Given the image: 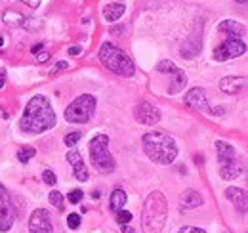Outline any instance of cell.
<instances>
[{"label": "cell", "instance_id": "6da1fadb", "mask_svg": "<svg viewBox=\"0 0 248 233\" xmlns=\"http://www.w3.org/2000/svg\"><path fill=\"white\" fill-rule=\"evenodd\" d=\"M19 126L23 132L29 134H40L56 126V113L46 96H34L29 100L19 120Z\"/></svg>", "mask_w": 248, "mask_h": 233}, {"label": "cell", "instance_id": "7a4b0ae2", "mask_svg": "<svg viewBox=\"0 0 248 233\" xmlns=\"http://www.w3.org/2000/svg\"><path fill=\"white\" fill-rule=\"evenodd\" d=\"M141 144H143L145 155L156 165H170L178 157V144L166 132H160V130L147 132Z\"/></svg>", "mask_w": 248, "mask_h": 233}, {"label": "cell", "instance_id": "3957f363", "mask_svg": "<svg viewBox=\"0 0 248 233\" xmlns=\"http://www.w3.org/2000/svg\"><path fill=\"white\" fill-rule=\"evenodd\" d=\"M168 216L166 197L160 191H153L147 195L143 210H141V230L143 233H160L164 230Z\"/></svg>", "mask_w": 248, "mask_h": 233}, {"label": "cell", "instance_id": "277c9868", "mask_svg": "<svg viewBox=\"0 0 248 233\" xmlns=\"http://www.w3.org/2000/svg\"><path fill=\"white\" fill-rule=\"evenodd\" d=\"M99 61L109 69L113 71L115 75H121V77H134V61L124 54L121 48H117L115 44L111 42H103L101 48H99Z\"/></svg>", "mask_w": 248, "mask_h": 233}, {"label": "cell", "instance_id": "5b68a950", "mask_svg": "<svg viewBox=\"0 0 248 233\" xmlns=\"http://www.w3.org/2000/svg\"><path fill=\"white\" fill-rule=\"evenodd\" d=\"M90 161L92 165L103 174H109L115 170L117 163L113 155L109 153V138L105 134H97L90 142Z\"/></svg>", "mask_w": 248, "mask_h": 233}, {"label": "cell", "instance_id": "8992f818", "mask_svg": "<svg viewBox=\"0 0 248 233\" xmlns=\"http://www.w3.org/2000/svg\"><path fill=\"white\" fill-rule=\"evenodd\" d=\"M93 111H95V98L90 94H82L65 109V120L84 124L92 118Z\"/></svg>", "mask_w": 248, "mask_h": 233}, {"label": "cell", "instance_id": "52a82bcc", "mask_svg": "<svg viewBox=\"0 0 248 233\" xmlns=\"http://www.w3.org/2000/svg\"><path fill=\"white\" fill-rule=\"evenodd\" d=\"M14 218H16V210H14V203H12V195L0 183V232H10L14 226Z\"/></svg>", "mask_w": 248, "mask_h": 233}, {"label": "cell", "instance_id": "ba28073f", "mask_svg": "<svg viewBox=\"0 0 248 233\" xmlns=\"http://www.w3.org/2000/svg\"><path fill=\"white\" fill-rule=\"evenodd\" d=\"M245 52H247V44L241 38H229L214 50V59L216 61H227V59L243 56Z\"/></svg>", "mask_w": 248, "mask_h": 233}, {"label": "cell", "instance_id": "9c48e42d", "mask_svg": "<svg viewBox=\"0 0 248 233\" xmlns=\"http://www.w3.org/2000/svg\"><path fill=\"white\" fill-rule=\"evenodd\" d=\"M29 232L31 233H54L50 212L44 208H36L29 218Z\"/></svg>", "mask_w": 248, "mask_h": 233}, {"label": "cell", "instance_id": "30bf717a", "mask_svg": "<svg viewBox=\"0 0 248 233\" xmlns=\"http://www.w3.org/2000/svg\"><path fill=\"white\" fill-rule=\"evenodd\" d=\"M186 103L195 109V111H202V113H212L210 109V103H208V98H206V92L202 88L195 86L187 92L186 96Z\"/></svg>", "mask_w": 248, "mask_h": 233}, {"label": "cell", "instance_id": "8fae6325", "mask_svg": "<svg viewBox=\"0 0 248 233\" xmlns=\"http://www.w3.org/2000/svg\"><path fill=\"white\" fill-rule=\"evenodd\" d=\"M134 116H136V120H138L140 124L153 126V124H156V122L160 120V111L156 109L155 105L143 101V103H140V105L134 109Z\"/></svg>", "mask_w": 248, "mask_h": 233}, {"label": "cell", "instance_id": "7c38bea8", "mask_svg": "<svg viewBox=\"0 0 248 233\" xmlns=\"http://www.w3.org/2000/svg\"><path fill=\"white\" fill-rule=\"evenodd\" d=\"M248 88V81L243 77H223L219 81V90L229 94V96H237L241 92H245Z\"/></svg>", "mask_w": 248, "mask_h": 233}, {"label": "cell", "instance_id": "4fadbf2b", "mask_svg": "<svg viewBox=\"0 0 248 233\" xmlns=\"http://www.w3.org/2000/svg\"><path fill=\"white\" fill-rule=\"evenodd\" d=\"M225 197L233 203V206L239 212H248V191L241 189V187H227Z\"/></svg>", "mask_w": 248, "mask_h": 233}, {"label": "cell", "instance_id": "5bb4252c", "mask_svg": "<svg viewBox=\"0 0 248 233\" xmlns=\"http://www.w3.org/2000/svg\"><path fill=\"white\" fill-rule=\"evenodd\" d=\"M245 166H247L245 161H241V159H233V161H229V163L219 165V176H221L223 180H235L237 176L245 170Z\"/></svg>", "mask_w": 248, "mask_h": 233}, {"label": "cell", "instance_id": "9a60e30c", "mask_svg": "<svg viewBox=\"0 0 248 233\" xmlns=\"http://www.w3.org/2000/svg\"><path fill=\"white\" fill-rule=\"evenodd\" d=\"M67 161L73 165V168H75V178H77L78 182H86V180H88V168H86V165H84V161H82V157H80L78 151H69V153H67Z\"/></svg>", "mask_w": 248, "mask_h": 233}, {"label": "cell", "instance_id": "2e32d148", "mask_svg": "<svg viewBox=\"0 0 248 233\" xmlns=\"http://www.w3.org/2000/svg\"><path fill=\"white\" fill-rule=\"evenodd\" d=\"M201 204H202V197H201V193L195 191V189H186V191L180 195V208H182V210H193V208H197V206H201Z\"/></svg>", "mask_w": 248, "mask_h": 233}, {"label": "cell", "instance_id": "e0dca14e", "mask_svg": "<svg viewBox=\"0 0 248 233\" xmlns=\"http://www.w3.org/2000/svg\"><path fill=\"white\" fill-rule=\"evenodd\" d=\"M217 29L221 31V33H225V34H229L231 38H241L243 34H247V27H245L243 23L235 21V19H225V21H221V23L217 25Z\"/></svg>", "mask_w": 248, "mask_h": 233}, {"label": "cell", "instance_id": "ac0fdd59", "mask_svg": "<svg viewBox=\"0 0 248 233\" xmlns=\"http://www.w3.org/2000/svg\"><path fill=\"white\" fill-rule=\"evenodd\" d=\"M216 151H217V161H219V165L237 159L235 147L231 146V144H227V142H223V140H217L216 142Z\"/></svg>", "mask_w": 248, "mask_h": 233}, {"label": "cell", "instance_id": "d6986e66", "mask_svg": "<svg viewBox=\"0 0 248 233\" xmlns=\"http://www.w3.org/2000/svg\"><path fill=\"white\" fill-rule=\"evenodd\" d=\"M126 12V6L124 4H119V2H115V4H107L105 8H103V17L107 19V21H117V19H121L123 17V14Z\"/></svg>", "mask_w": 248, "mask_h": 233}, {"label": "cell", "instance_id": "ffe728a7", "mask_svg": "<svg viewBox=\"0 0 248 233\" xmlns=\"http://www.w3.org/2000/svg\"><path fill=\"white\" fill-rule=\"evenodd\" d=\"M126 204V193H124L123 189H115L113 193H111V210L113 212H119V210H123V206Z\"/></svg>", "mask_w": 248, "mask_h": 233}, {"label": "cell", "instance_id": "44dd1931", "mask_svg": "<svg viewBox=\"0 0 248 233\" xmlns=\"http://www.w3.org/2000/svg\"><path fill=\"white\" fill-rule=\"evenodd\" d=\"M187 84V77L184 71H178L176 75H174V81H172V84L168 86V94H178L182 88Z\"/></svg>", "mask_w": 248, "mask_h": 233}, {"label": "cell", "instance_id": "7402d4cb", "mask_svg": "<svg viewBox=\"0 0 248 233\" xmlns=\"http://www.w3.org/2000/svg\"><path fill=\"white\" fill-rule=\"evenodd\" d=\"M156 71L158 73H168V75H176L180 69H178V65H174L170 59H164V61H160L158 65H156Z\"/></svg>", "mask_w": 248, "mask_h": 233}, {"label": "cell", "instance_id": "603a6c76", "mask_svg": "<svg viewBox=\"0 0 248 233\" xmlns=\"http://www.w3.org/2000/svg\"><path fill=\"white\" fill-rule=\"evenodd\" d=\"M34 155H36V149L31 146H23L19 151H17V159H19L21 163H29Z\"/></svg>", "mask_w": 248, "mask_h": 233}, {"label": "cell", "instance_id": "cb8c5ba5", "mask_svg": "<svg viewBox=\"0 0 248 233\" xmlns=\"http://www.w3.org/2000/svg\"><path fill=\"white\" fill-rule=\"evenodd\" d=\"M48 199H50V203L54 204L58 210H63V195L60 193V191H52Z\"/></svg>", "mask_w": 248, "mask_h": 233}, {"label": "cell", "instance_id": "d4e9b609", "mask_svg": "<svg viewBox=\"0 0 248 233\" xmlns=\"http://www.w3.org/2000/svg\"><path fill=\"white\" fill-rule=\"evenodd\" d=\"M130 220H132V212H128V210H119V212H117V222H119L121 226L130 224Z\"/></svg>", "mask_w": 248, "mask_h": 233}, {"label": "cell", "instance_id": "484cf974", "mask_svg": "<svg viewBox=\"0 0 248 233\" xmlns=\"http://www.w3.org/2000/svg\"><path fill=\"white\" fill-rule=\"evenodd\" d=\"M67 201L73 204L80 203V201H82V189H73V191L67 195Z\"/></svg>", "mask_w": 248, "mask_h": 233}, {"label": "cell", "instance_id": "4316f807", "mask_svg": "<svg viewBox=\"0 0 248 233\" xmlns=\"http://www.w3.org/2000/svg\"><path fill=\"white\" fill-rule=\"evenodd\" d=\"M67 226H69L71 230H77V228L80 226V216H78V214H69V216H67Z\"/></svg>", "mask_w": 248, "mask_h": 233}, {"label": "cell", "instance_id": "83f0119b", "mask_svg": "<svg viewBox=\"0 0 248 233\" xmlns=\"http://www.w3.org/2000/svg\"><path fill=\"white\" fill-rule=\"evenodd\" d=\"M42 180H44V183H48V185H56V182H58V178H56V174H54L52 170H44V172H42Z\"/></svg>", "mask_w": 248, "mask_h": 233}, {"label": "cell", "instance_id": "f1b7e54d", "mask_svg": "<svg viewBox=\"0 0 248 233\" xmlns=\"http://www.w3.org/2000/svg\"><path fill=\"white\" fill-rule=\"evenodd\" d=\"M80 138H82V134H80V132H71V134H67V136H65V144H67V146H75Z\"/></svg>", "mask_w": 248, "mask_h": 233}, {"label": "cell", "instance_id": "f546056e", "mask_svg": "<svg viewBox=\"0 0 248 233\" xmlns=\"http://www.w3.org/2000/svg\"><path fill=\"white\" fill-rule=\"evenodd\" d=\"M180 233H206L204 230H201V228H195V226H186V228H182Z\"/></svg>", "mask_w": 248, "mask_h": 233}, {"label": "cell", "instance_id": "4dcf8cb0", "mask_svg": "<svg viewBox=\"0 0 248 233\" xmlns=\"http://www.w3.org/2000/svg\"><path fill=\"white\" fill-rule=\"evenodd\" d=\"M48 58H50V54H48V52H40V54L36 56V59H38L40 63H44V61H48Z\"/></svg>", "mask_w": 248, "mask_h": 233}, {"label": "cell", "instance_id": "1f68e13d", "mask_svg": "<svg viewBox=\"0 0 248 233\" xmlns=\"http://www.w3.org/2000/svg\"><path fill=\"white\" fill-rule=\"evenodd\" d=\"M23 4H27V6H31V8H38V4H40V0H21Z\"/></svg>", "mask_w": 248, "mask_h": 233}, {"label": "cell", "instance_id": "d6a6232c", "mask_svg": "<svg viewBox=\"0 0 248 233\" xmlns=\"http://www.w3.org/2000/svg\"><path fill=\"white\" fill-rule=\"evenodd\" d=\"M80 52H82V50H80L78 46H71V48H69V54H71V56H78Z\"/></svg>", "mask_w": 248, "mask_h": 233}, {"label": "cell", "instance_id": "836d02e7", "mask_svg": "<svg viewBox=\"0 0 248 233\" xmlns=\"http://www.w3.org/2000/svg\"><path fill=\"white\" fill-rule=\"evenodd\" d=\"M67 65H69L67 61H60V63H58V67H56V71H63V69H67Z\"/></svg>", "mask_w": 248, "mask_h": 233}, {"label": "cell", "instance_id": "e575fe53", "mask_svg": "<svg viewBox=\"0 0 248 233\" xmlns=\"http://www.w3.org/2000/svg\"><path fill=\"white\" fill-rule=\"evenodd\" d=\"M40 50H42V44H34L32 46V54H40Z\"/></svg>", "mask_w": 248, "mask_h": 233}, {"label": "cell", "instance_id": "d590c367", "mask_svg": "<svg viewBox=\"0 0 248 233\" xmlns=\"http://www.w3.org/2000/svg\"><path fill=\"white\" fill-rule=\"evenodd\" d=\"M123 31H124V27H113V29H111V34H121Z\"/></svg>", "mask_w": 248, "mask_h": 233}, {"label": "cell", "instance_id": "8d00e7d4", "mask_svg": "<svg viewBox=\"0 0 248 233\" xmlns=\"http://www.w3.org/2000/svg\"><path fill=\"white\" fill-rule=\"evenodd\" d=\"M123 233H134V230H132V228L126 224V226H123Z\"/></svg>", "mask_w": 248, "mask_h": 233}, {"label": "cell", "instance_id": "74e56055", "mask_svg": "<svg viewBox=\"0 0 248 233\" xmlns=\"http://www.w3.org/2000/svg\"><path fill=\"white\" fill-rule=\"evenodd\" d=\"M4 84H6V81H4V77H2V75H0V88L4 86Z\"/></svg>", "mask_w": 248, "mask_h": 233}, {"label": "cell", "instance_id": "f35d334b", "mask_svg": "<svg viewBox=\"0 0 248 233\" xmlns=\"http://www.w3.org/2000/svg\"><path fill=\"white\" fill-rule=\"evenodd\" d=\"M2 44H4V38H2V36H0V46H2Z\"/></svg>", "mask_w": 248, "mask_h": 233}, {"label": "cell", "instance_id": "ab89813d", "mask_svg": "<svg viewBox=\"0 0 248 233\" xmlns=\"http://www.w3.org/2000/svg\"><path fill=\"white\" fill-rule=\"evenodd\" d=\"M237 2H248V0H237Z\"/></svg>", "mask_w": 248, "mask_h": 233}]
</instances>
